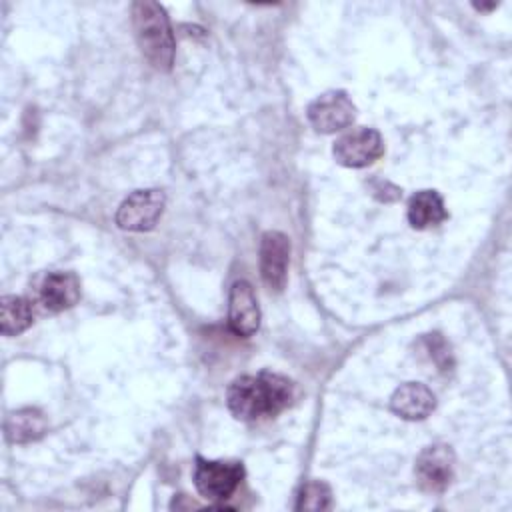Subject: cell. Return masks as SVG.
<instances>
[{"label":"cell","mask_w":512,"mask_h":512,"mask_svg":"<svg viewBox=\"0 0 512 512\" xmlns=\"http://www.w3.org/2000/svg\"><path fill=\"white\" fill-rule=\"evenodd\" d=\"M294 398V384L272 372H260L256 376L236 378L226 392L228 410L234 418L254 422L260 418H272L290 406Z\"/></svg>","instance_id":"obj_1"},{"label":"cell","mask_w":512,"mask_h":512,"mask_svg":"<svg viewBox=\"0 0 512 512\" xmlns=\"http://www.w3.org/2000/svg\"><path fill=\"white\" fill-rule=\"evenodd\" d=\"M132 26L142 56L156 70H170L174 62V36L164 8L152 0L134 2Z\"/></svg>","instance_id":"obj_2"},{"label":"cell","mask_w":512,"mask_h":512,"mask_svg":"<svg viewBox=\"0 0 512 512\" xmlns=\"http://www.w3.org/2000/svg\"><path fill=\"white\" fill-rule=\"evenodd\" d=\"M244 478V466L240 462L224 460H196L194 486L198 494L210 502H222L230 498Z\"/></svg>","instance_id":"obj_3"},{"label":"cell","mask_w":512,"mask_h":512,"mask_svg":"<svg viewBox=\"0 0 512 512\" xmlns=\"http://www.w3.org/2000/svg\"><path fill=\"white\" fill-rule=\"evenodd\" d=\"M166 198L162 190L148 188V190H136L116 210V224L122 230L130 232H146L156 226L164 212Z\"/></svg>","instance_id":"obj_4"},{"label":"cell","mask_w":512,"mask_h":512,"mask_svg":"<svg viewBox=\"0 0 512 512\" xmlns=\"http://www.w3.org/2000/svg\"><path fill=\"white\" fill-rule=\"evenodd\" d=\"M384 152L382 136L374 128H352L342 134L332 148V154L338 164L346 168H364L376 162Z\"/></svg>","instance_id":"obj_5"},{"label":"cell","mask_w":512,"mask_h":512,"mask_svg":"<svg viewBox=\"0 0 512 512\" xmlns=\"http://www.w3.org/2000/svg\"><path fill=\"white\" fill-rule=\"evenodd\" d=\"M454 452L446 444L426 446L416 458L414 474L420 490L430 494L444 492L454 478Z\"/></svg>","instance_id":"obj_6"},{"label":"cell","mask_w":512,"mask_h":512,"mask_svg":"<svg viewBox=\"0 0 512 512\" xmlns=\"http://www.w3.org/2000/svg\"><path fill=\"white\" fill-rule=\"evenodd\" d=\"M356 116V106L342 90H330L320 94L308 106V120L316 132L332 134L344 130L352 124Z\"/></svg>","instance_id":"obj_7"},{"label":"cell","mask_w":512,"mask_h":512,"mask_svg":"<svg viewBox=\"0 0 512 512\" xmlns=\"http://www.w3.org/2000/svg\"><path fill=\"white\" fill-rule=\"evenodd\" d=\"M290 264V240L278 230H270L260 240V276L264 284L280 292L286 286Z\"/></svg>","instance_id":"obj_8"},{"label":"cell","mask_w":512,"mask_h":512,"mask_svg":"<svg viewBox=\"0 0 512 512\" xmlns=\"http://www.w3.org/2000/svg\"><path fill=\"white\" fill-rule=\"evenodd\" d=\"M228 326L236 336H252L260 326V306L254 288L246 280H238L228 296Z\"/></svg>","instance_id":"obj_9"},{"label":"cell","mask_w":512,"mask_h":512,"mask_svg":"<svg viewBox=\"0 0 512 512\" xmlns=\"http://www.w3.org/2000/svg\"><path fill=\"white\" fill-rule=\"evenodd\" d=\"M390 408L404 420H424L436 408V398L428 386L420 382H406L394 390Z\"/></svg>","instance_id":"obj_10"},{"label":"cell","mask_w":512,"mask_h":512,"mask_svg":"<svg viewBox=\"0 0 512 512\" xmlns=\"http://www.w3.org/2000/svg\"><path fill=\"white\" fill-rule=\"evenodd\" d=\"M80 298V280L72 272H52L40 286V300L46 310L62 312L72 308Z\"/></svg>","instance_id":"obj_11"},{"label":"cell","mask_w":512,"mask_h":512,"mask_svg":"<svg viewBox=\"0 0 512 512\" xmlns=\"http://www.w3.org/2000/svg\"><path fill=\"white\" fill-rule=\"evenodd\" d=\"M48 430V422L38 408H20L6 416L4 436L12 444H26L42 438Z\"/></svg>","instance_id":"obj_12"},{"label":"cell","mask_w":512,"mask_h":512,"mask_svg":"<svg viewBox=\"0 0 512 512\" xmlns=\"http://www.w3.org/2000/svg\"><path fill=\"white\" fill-rule=\"evenodd\" d=\"M408 222L416 230L438 226L448 218L444 200L436 190H420L408 202Z\"/></svg>","instance_id":"obj_13"},{"label":"cell","mask_w":512,"mask_h":512,"mask_svg":"<svg viewBox=\"0 0 512 512\" xmlns=\"http://www.w3.org/2000/svg\"><path fill=\"white\" fill-rule=\"evenodd\" d=\"M34 322L32 304L22 296H4L0 300V330L4 336H18Z\"/></svg>","instance_id":"obj_14"},{"label":"cell","mask_w":512,"mask_h":512,"mask_svg":"<svg viewBox=\"0 0 512 512\" xmlns=\"http://www.w3.org/2000/svg\"><path fill=\"white\" fill-rule=\"evenodd\" d=\"M330 496H332L330 488L324 482L312 480L302 488L296 508L298 510H326V508H330Z\"/></svg>","instance_id":"obj_15"},{"label":"cell","mask_w":512,"mask_h":512,"mask_svg":"<svg viewBox=\"0 0 512 512\" xmlns=\"http://www.w3.org/2000/svg\"><path fill=\"white\" fill-rule=\"evenodd\" d=\"M424 344H426V352H428L430 360L438 366V370L448 372L452 368V364H454L448 342L440 334H426L424 336Z\"/></svg>","instance_id":"obj_16"}]
</instances>
